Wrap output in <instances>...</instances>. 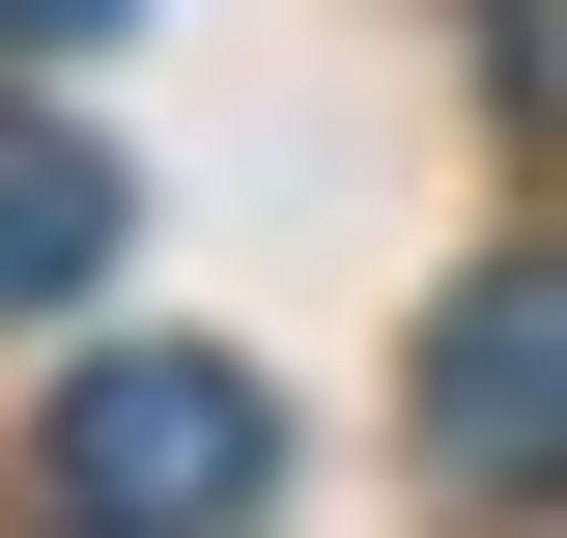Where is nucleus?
<instances>
[{
	"instance_id": "obj_3",
	"label": "nucleus",
	"mask_w": 567,
	"mask_h": 538,
	"mask_svg": "<svg viewBox=\"0 0 567 538\" xmlns=\"http://www.w3.org/2000/svg\"><path fill=\"white\" fill-rule=\"evenodd\" d=\"M85 256H114V142H58V114H0V312H58Z\"/></svg>"
},
{
	"instance_id": "obj_2",
	"label": "nucleus",
	"mask_w": 567,
	"mask_h": 538,
	"mask_svg": "<svg viewBox=\"0 0 567 538\" xmlns=\"http://www.w3.org/2000/svg\"><path fill=\"white\" fill-rule=\"evenodd\" d=\"M425 482L454 510H567V256H483L425 312Z\"/></svg>"
},
{
	"instance_id": "obj_4",
	"label": "nucleus",
	"mask_w": 567,
	"mask_h": 538,
	"mask_svg": "<svg viewBox=\"0 0 567 538\" xmlns=\"http://www.w3.org/2000/svg\"><path fill=\"white\" fill-rule=\"evenodd\" d=\"M85 29H142V0H0V58H85Z\"/></svg>"
},
{
	"instance_id": "obj_1",
	"label": "nucleus",
	"mask_w": 567,
	"mask_h": 538,
	"mask_svg": "<svg viewBox=\"0 0 567 538\" xmlns=\"http://www.w3.org/2000/svg\"><path fill=\"white\" fill-rule=\"evenodd\" d=\"M256 482H284V397L227 340H114L29 397V538H256Z\"/></svg>"
},
{
	"instance_id": "obj_5",
	"label": "nucleus",
	"mask_w": 567,
	"mask_h": 538,
	"mask_svg": "<svg viewBox=\"0 0 567 538\" xmlns=\"http://www.w3.org/2000/svg\"><path fill=\"white\" fill-rule=\"evenodd\" d=\"M511 85H539V114H567V0H511Z\"/></svg>"
}]
</instances>
